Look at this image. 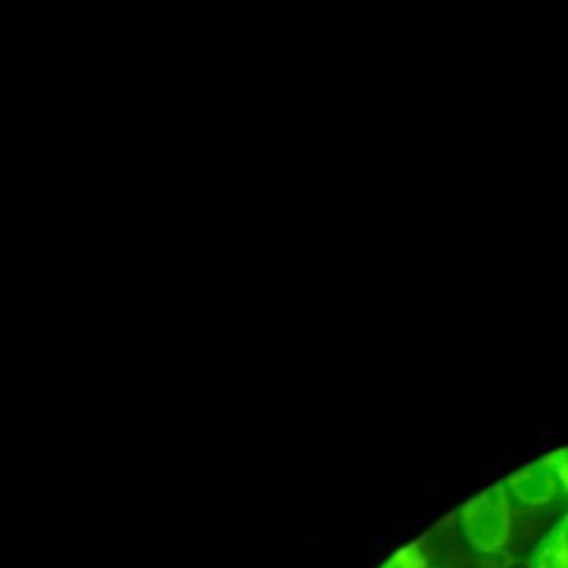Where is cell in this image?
<instances>
[{
	"label": "cell",
	"mask_w": 568,
	"mask_h": 568,
	"mask_svg": "<svg viewBox=\"0 0 568 568\" xmlns=\"http://www.w3.org/2000/svg\"><path fill=\"white\" fill-rule=\"evenodd\" d=\"M459 530L479 555L499 552L510 537V508L501 488H490L459 508Z\"/></svg>",
	"instance_id": "cell-1"
},
{
	"label": "cell",
	"mask_w": 568,
	"mask_h": 568,
	"mask_svg": "<svg viewBox=\"0 0 568 568\" xmlns=\"http://www.w3.org/2000/svg\"><path fill=\"white\" fill-rule=\"evenodd\" d=\"M530 568H568V515L530 552Z\"/></svg>",
	"instance_id": "cell-2"
},
{
	"label": "cell",
	"mask_w": 568,
	"mask_h": 568,
	"mask_svg": "<svg viewBox=\"0 0 568 568\" xmlns=\"http://www.w3.org/2000/svg\"><path fill=\"white\" fill-rule=\"evenodd\" d=\"M379 568H430L428 555L422 550L419 544L404 546L395 550Z\"/></svg>",
	"instance_id": "cell-3"
}]
</instances>
